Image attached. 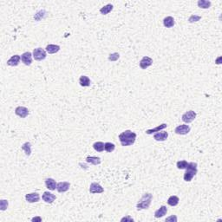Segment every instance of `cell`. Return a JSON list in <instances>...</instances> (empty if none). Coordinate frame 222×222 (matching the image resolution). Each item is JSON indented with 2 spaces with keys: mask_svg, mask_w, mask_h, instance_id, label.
<instances>
[{
  "mask_svg": "<svg viewBox=\"0 0 222 222\" xmlns=\"http://www.w3.org/2000/svg\"><path fill=\"white\" fill-rule=\"evenodd\" d=\"M136 139V134L132 132L131 130H125L124 132L119 134V140L122 146L127 147L133 145Z\"/></svg>",
  "mask_w": 222,
  "mask_h": 222,
  "instance_id": "obj_1",
  "label": "cell"
},
{
  "mask_svg": "<svg viewBox=\"0 0 222 222\" xmlns=\"http://www.w3.org/2000/svg\"><path fill=\"white\" fill-rule=\"evenodd\" d=\"M152 199H153V195L150 193H146L144 194L141 200L138 201V203L136 205V208L137 210H142V209H148L152 202Z\"/></svg>",
  "mask_w": 222,
  "mask_h": 222,
  "instance_id": "obj_2",
  "label": "cell"
},
{
  "mask_svg": "<svg viewBox=\"0 0 222 222\" xmlns=\"http://www.w3.org/2000/svg\"><path fill=\"white\" fill-rule=\"evenodd\" d=\"M197 174V163L196 162H188L186 172L184 174V180L189 182L193 180V178Z\"/></svg>",
  "mask_w": 222,
  "mask_h": 222,
  "instance_id": "obj_3",
  "label": "cell"
},
{
  "mask_svg": "<svg viewBox=\"0 0 222 222\" xmlns=\"http://www.w3.org/2000/svg\"><path fill=\"white\" fill-rule=\"evenodd\" d=\"M47 54H46V50H45L42 48H36L34 49L33 50V57L36 61H42L46 58Z\"/></svg>",
  "mask_w": 222,
  "mask_h": 222,
  "instance_id": "obj_4",
  "label": "cell"
},
{
  "mask_svg": "<svg viewBox=\"0 0 222 222\" xmlns=\"http://www.w3.org/2000/svg\"><path fill=\"white\" fill-rule=\"evenodd\" d=\"M196 116H197V114L194 110H189V111H187L185 114L182 115L181 119L185 123H190L195 119Z\"/></svg>",
  "mask_w": 222,
  "mask_h": 222,
  "instance_id": "obj_5",
  "label": "cell"
},
{
  "mask_svg": "<svg viewBox=\"0 0 222 222\" xmlns=\"http://www.w3.org/2000/svg\"><path fill=\"white\" fill-rule=\"evenodd\" d=\"M191 128L188 125L182 124L179 125L178 127L175 128L174 129V132L177 134H181V135H184V134H187L190 132Z\"/></svg>",
  "mask_w": 222,
  "mask_h": 222,
  "instance_id": "obj_6",
  "label": "cell"
},
{
  "mask_svg": "<svg viewBox=\"0 0 222 222\" xmlns=\"http://www.w3.org/2000/svg\"><path fill=\"white\" fill-rule=\"evenodd\" d=\"M89 192L91 194H102L104 192V189L99 183L93 182L89 186Z\"/></svg>",
  "mask_w": 222,
  "mask_h": 222,
  "instance_id": "obj_7",
  "label": "cell"
},
{
  "mask_svg": "<svg viewBox=\"0 0 222 222\" xmlns=\"http://www.w3.org/2000/svg\"><path fill=\"white\" fill-rule=\"evenodd\" d=\"M15 114L19 116V117H21V118H25V117L29 116L30 112H29V109L25 107L19 106L18 108H16Z\"/></svg>",
  "mask_w": 222,
  "mask_h": 222,
  "instance_id": "obj_8",
  "label": "cell"
},
{
  "mask_svg": "<svg viewBox=\"0 0 222 222\" xmlns=\"http://www.w3.org/2000/svg\"><path fill=\"white\" fill-rule=\"evenodd\" d=\"M32 56L33 55L30 52H29V51L22 54L21 60H22V62H24V64H25L26 66H30L32 63Z\"/></svg>",
  "mask_w": 222,
  "mask_h": 222,
  "instance_id": "obj_9",
  "label": "cell"
},
{
  "mask_svg": "<svg viewBox=\"0 0 222 222\" xmlns=\"http://www.w3.org/2000/svg\"><path fill=\"white\" fill-rule=\"evenodd\" d=\"M153 63V59L149 56H143L142 59L140 62V67L142 70H146L147 68H148L149 66H151Z\"/></svg>",
  "mask_w": 222,
  "mask_h": 222,
  "instance_id": "obj_10",
  "label": "cell"
},
{
  "mask_svg": "<svg viewBox=\"0 0 222 222\" xmlns=\"http://www.w3.org/2000/svg\"><path fill=\"white\" fill-rule=\"evenodd\" d=\"M25 200L29 203H35L40 200V195L37 193H30L25 195Z\"/></svg>",
  "mask_w": 222,
  "mask_h": 222,
  "instance_id": "obj_11",
  "label": "cell"
},
{
  "mask_svg": "<svg viewBox=\"0 0 222 222\" xmlns=\"http://www.w3.org/2000/svg\"><path fill=\"white\" fill-rule=\"evenodd\" d=\"M71 187V183L68 182V181H62V182H59L57 183L56 185V190L59 192V193H64V192H67Z\"/></svg>",
  "mask_w": 222,
  "mask_h": 222,
  "instance_id": "obj_12",
  "label": "cell"
},
{
  "mask_svg": "<svg viewBox=\"0 0 222 222\" xmlns=\"http://www.w3.org/2000/svg\"><path fill=\"white\" fill-rule=\"evenodd\" d=\"M169 137V133L165 131L158 132L154 135V139L157 142H164L168 139Z\"/></svg>",
  "mask_w": 222,
  "mask_h": 222,
  "instance_id": "obj_13",
  "label": "cell"
},
{
  "mask_svg": "<svg viewBox=\"0 0 222 222\" xmlns=\"http://www.w3.org/2000/svg\"><path fill=\"white\" fill-rule=\"evenodd\" d=\"M42 198H43L44 201H45L46 203H50V204L53 203L54 200L56 199V195H54L53 194H51L50 192H45L43 196H42Z\"/></svg>",
  "mask_w": 222,
  "mask_h": 222,
  "instance_id": "obj_14",
  "label": "cell"
},
{
  "mask_svg": "<svg viewBox=\"0 0 222 222\" xmlns=\"http://www.w3.org/2000/svg\"><path fill=\"white\" fill-rule=\"evenodd\" d=\"M20 60H21V56L19 55H14V56H12L9 60L7 61V64L9 66H13V67L14 66H18V64H19Z\"/></svg>",
  "mask_w": 222,
  "mask_h": 222,
  "instance_id": "obj_15",
  "label": "cell"
},
{
  "mask_svg": "<svg viewBox=\"0 0 222 222\" xmlns=\"http://www.w3.org/2000/svg\"><path fill=\"white\" fill-rule=\"evenodd\" d=\"M45 185L48 189L53 191V190H56V185L57 183L56 182V180L52 179V178H48L45 180Z\"/></svg>",
  "mask_w": 222,
  "mask_h": 222,
  "instance_id": "obj_16",
  "label": "cell"
},
{
  "mask_svg": "<svg viewBox=\"0 0 222 222\" xmlns=\"http://www.w3.org/2000/svg\"><path fill=\"white\" fill-rule=\"evenodd\" d=\"M168 213V208H167V206H161L160 208L158 209V210H156L155 212H154V217L155 218H161V217H163L164 215H166Z\"/></svg>",
  "mask_w": 222,
  "mask_h": 222,
  "instance_id": "obj_17",
  "label": "cell"
},
{
  "mask_svg": "<svg viewBox=\"0 0 222 222\" xmlns=\"http://www.w3.org/2000/svg\"><path fill=\"white\" fill-rule=\"evenodd\" d=\"M60 46L56 45H49L46 46V51L49 54H55L60 50Z\"/></svg>",
  "mask_w": 222,
  "mask_h": 222,
  "instance_id": "obj_18",
  "label": "cell"
},
{
  "mask_svg": "<svg viewBox=\"0 0 222 222\" xmlns=\"http://www.w3.org/2000/svg\"><path fill=\"white\" fill-rule=\"evenodd\" d=\"M167 127H168V125L166 124V123H162V124L157 126V127H156V128H152V129H148V130H146V134H152L156 133V132H160V130H162V129L166 128Z\"/></svg>",
  "mask_w": 222,
  "mask_h": 222,
  "instance_id": "obj_19",
  "label": "cell"
},
{
  "mask_svg": "<svg viewBox=\"0 0 222 222\" xmlns=\"http://www.w3.org/2000/svg\"><path fill=\"white\" fill-rule=\"evenodd\" d=\"M79 83H80L81 86L82 87H89L90 86V79H89L88 76H81L80 78H79Z\"/></svg>",
  "mask_w": 222,
  "mask_h": 222,
  "instance_id": "obj_20",
  "label": "cell"
},
{
  "mask_svg": "<svg viewBox=\"0 0 222 222\" xmlns=\"http://www.w3.org/2000/svg\"><path fill=\"white\" fill-rule=\"evenodd\" d=\"M163 25H164V26L167 27V28H172V27L174 25V19L173 17L169 16V17L164 18Z\"/></svg>",
  "mask_w": 222,
  "mask_h": 222,
  "instance_id": "obj_21",
  "label": "cell"
},
{
  "mask_svg": "<svg viewBox=\"0 0 222 222\" xmlns=\"http://www.w3.org/2000/svg\"><path fill=\"white\" fill-rule=\"evenodd\" d=\"M86 161L88 163L93 164V165H99L101 163V158L100 157H97V156H88L86 158Z\"/></svg>",
  "mask_w": 222,
  "mask_h": 222,
  "instance_id": "obj_22",
  "label": "cell"
},
{
  "mask_svg": "<svg viewBox=\"0 0 222 222\" xmlns=\"http://www.w3.org/2000/svg\"><path fill=\"white\" fill-rule=\"evenodd\" d=\"M179 201H180V199H179L178 196L172 195L170 196L169 200H168V204L169 206H177L179 204Z\"/></svg>",
  "mask_w": 222,
  "mask_h": 222,
  "instance_id": "obj_23",
  "label": "cell"
},
{
  "mask_svg": "<svg viewBox=\"0 0 222 222\" xmlns=\"http://www.w3.org/2000/svg\"><path fill=\"white\" fill-rule=\"evenodd\" d=\"M198 6L202 9H208L211 6V2L207 0H199L198 1Z\"/></svg>",
  "mask_w": 222,
  "mask_h": 222,
  "instance_id": "obj_24",
  "label": "cell"
},
{
  "mask_svg": "<svg viewBox=\"0 0 222 222\" xmlns=\"http://www.w3.org/2000/svg\"><path fill=\"white\" fill-rule=\"evenodd\" d=\"M112 10H113V5H112L111 4H108L105 5V6L102 7V8L100 9V12H101L102 15H107V14H108Z\"/></svg>",
  "mask_w": 222,
  "mask_h": 222,
  "instance_id": "obj_25",
  "label": "cell"
},
{
  "mask_svg": "<svg viewBox=\"0 0 222 222\" xmlns=\"http://www.w3.org/2000/svg\"><path fill=\"white\" fill-rule=\"evenodd\" d=\"M22 149L25 152V154L27 156H30L31 154V144L30 142H25V144H23Z\"/></svg>",
  "mask_w": 222,
  "mask_h": 222,
  "instance_id": "obj_26",
  "label": "cell"
},
{
  "mask_svg": "<svg viewBox=\"0 0 222 222\" xmlns=\"http://www.w3.org/2000/svg\"><path fill=\"white\" fill-rule=\"evenodd\" d=\"M93 148L97 152H102L104 150V143L102 142H95L93 144Z\"/></svg>",
  "mask_w": 222,
  "mask_h": 222,
  "instance_id": "obj_27",
  "label": "cell"
},
{
  "mask_svg": "<svg viewBox=\"0 0 222 222\" xmlns=\"http://www.w3.org/2000/svg\"><path fill=\"white\" fill-rule=\"evenodd\" d=\"M116 148V146L114 143H111V142H106L104 143V149L106 150L108 153H111L115 150Z\"/></svg>",
  "mask_w": 222,
  "mask_h": 222,
  "instance_id": "obj_28",
  "label": "cell"
},
{
  "mask_svg": "<svg viewBox=\"0 0 222 222\" xmlns=\"http://www.w3.org/2000/svg\"><path fill=\"white\" fill-rule=\"evenodd\" d=\"M187 165H188V162L187 160H179L176 163V166L179 169H186Z\"/></svg>",
  "mask_w": 222,
  "mask_h": 222,
  "instance_id": "obj_29",
  "label": "cell"
},
{
  "mask_svg": "<svg viewBox=\"0 0 222 222\" xmlns=\"http://www.w3.org/2000/svg\"><path fill=\"white\" fill-rule=\"evenodd\" d=\"M8 200H0V209L2 210V211H4V210H6V208L8 207Z\"/></svg>",
  "mask_w": 222,
  "mask_h": 222,
  "instance_id": "obj_30",
  "label": "cell"
},
{
  "mask_svg": "<svg viewBox=\"0 0 222 222\" xmlns=\"http://www.w3.org/2000/svg\"><path fill=\"white\" fill-rule=\"evenodd\" d=\"M119 57H120V55L119 53H113V54H110L109 55V56H108V60L109 61H111V62H115L116 60H118L119 59Z\"/></svg>",
  "mask_w": 222,
  "mask_h": 222,
  "instance_id": "obj_31",
  "label": "cell"
},
{
  "mask_svg": "<svg viewBox=\"0 0 222 222\" xmlns=\"http://www.w3.org/2000/svg\"><path fill=\"white\" fill-rule=\"evenodd\" d=\"M201 19V17L200 16H197V15H192L189 19H188V22L189 23H195V22H198Z\"/></svg>",
  "mask_w": 222,
  "mask_h": 222,
  "instance_id": "obj_32",
  "label": "cell"
},
{
  "mask_svg": "<svg viewBox=\"0 0 222 222\" xmlns=\"http://www.w3.org/2000/svg\"><path fill=\"white\" fill-rule=\"evenodd\" d=\"M166 221L168 222H177V216L176 215H171L170 217L166 219Z\"/></svg>",
  "mask_w": 222,
  "mask_h": 222,
  "instance_id": "obj_33",
  "label": "cell"
},
{
  "mask_svg": "<svg viewBox=\"0 0 222 222\" xmlns=\"http://www.w3.org/2000/svg\"><path fill=\"white\" fill-rule=\"evenodd\" d=\"M121 221L122 222H127V221H130V222H133L134 221V219H132L129 215H128V216H126L124 218H123L122 220H121Z\"/></svg>",
  "mask_w": 222,
  "mask_h": 222,
  "instance_id": "obj_34",
  "label": "cell"
},
{
  "mask_svg": "<svg viewBox=\"0 0 222 222\" xmlns=\"http://www.w3.org/2000/svg\"><path fill=\"white\" fill-rule=\"evenodd\" d=\"M31 221H42V218L41 217H35V218H33L32 220H31Z\"/></svg>",
  "mask_w": 222,
  "mask_h": 222,
  "instance_id": "obj_35",
  "label": "cell"
}]
</instances>
